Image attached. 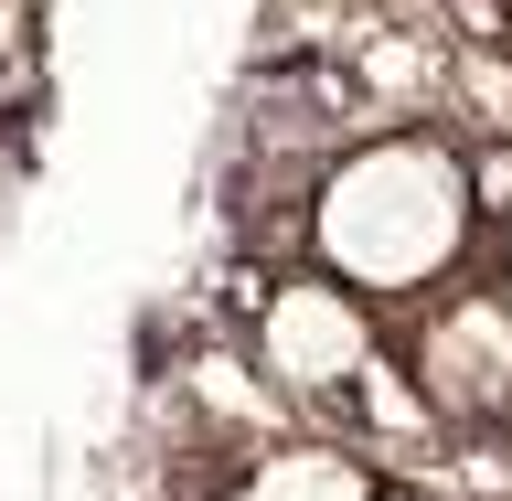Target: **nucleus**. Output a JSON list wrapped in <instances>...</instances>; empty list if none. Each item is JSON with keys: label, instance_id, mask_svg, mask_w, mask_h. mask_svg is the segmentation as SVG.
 Here are the masks:
<instances>
[{"label": "nucleus", "instance_id": "1", "mask_svg": "<svg viewBox=\"0 0 512 501\" xmlns=\"http://www.w3.org/2000/svg\"><path fill=\"white\" fill-rule=\"evenodd\" d=\"M491 214L470 192V150L438 128H384L363 150H342L299 203V246L310 267H331L363 299H438L459 267L480 256Z\"/></svg>", "mask_w": 512, "mask_h": 501}, {"label": "nucleus", "instance_id": "2", "mask_svg": "<svg viewBox=\"0 0 512 501\" xmlns=\"http://www.w3.org/2000/svg\"><path fill=\"white\" fill-rule=\"evenodd\" d=\"M384 352V320L363 288H342L331 267H288V278L256 288V320H246V363L256 384H278L299 406H342L352 374Z\"/></svg>", "mask_w": 512, "mask_h": 501}, {"label": "nucleus", "instance_id": "3", "mask_svg": "<svg viewBox=\"0 0 512 501\" xmlns=\"http://www.w3.org/2000/svg\"><path fill=\"white\" fill-rule=\"evenodd\" d=\"M416 374V395H427V416H438L448 438L459 427H512V288H448L438 310L406 331V352H395Z\"/></svg>", "mask_w": 512, "mask_h": 501}, {"label": "nucleus", "instance_id": "4", "mask_svg": "<svg viewBox=\"0 0 512 501\" xmlns=\"http://www.w3.org/2000/svg\"><path fill=\"white\" fill-rule=\"evenodd\" d=\"M374 491H384L374 459L342 438H278L224 480V501H374Z\"/></svg>", "mask_w": 512, "mask_h": 501}, {"label": "nucleus", "instance_id": "5", "mask_svg": "<svg viewBox=\"0 0 512 501\" xmlns=\"http://www.w3.org/2000/svg\"><path fill=\"white\" fill-rule=\"evenodd\" d=\"M470 192H480V214H512V150H502V139L470 150Z\"/></svg>", "mask_w": 512, "mask_h": 501}, {"label": "nucleus", "instance_id": "6", "mask_svg": "<svg viewBox=\"0 0 512 501\" xmlns=\"http://www.w3.org/2000/svg\"><path fill=\"white\" fill-rule=\"evenodd\" d=\"M491 267H502V288H512V214H491Z\"/></svg>", "mask_w": 512, "mask_h": 501}, {"label": "nucleus", "instance_id": "7", "mask_svg": "<svg viewBox=\"0 0 512 501\" xmlns=\"http://www.w3.org/2000/svg\"><path fill=\"white\" fill-rule=\"evenodd\" d=\"M374 501H427V491H395V480H384V491H374Z\"/></svg>", "mask_w": 512, "mask_h": 501}]
</instances>
